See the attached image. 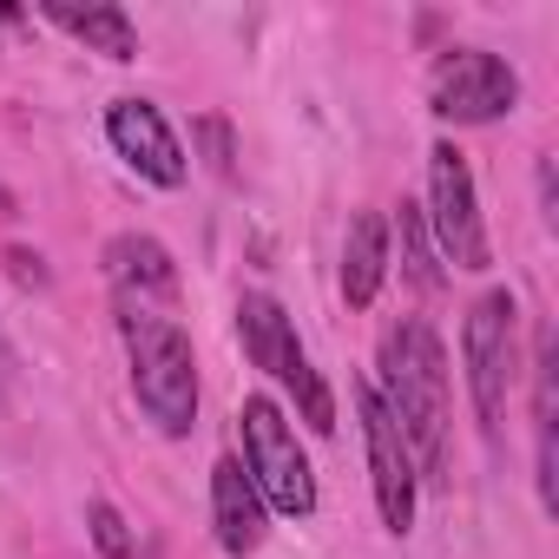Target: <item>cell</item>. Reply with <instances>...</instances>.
I'll list each match as a JSON object with an SVG mask.
<instances>
[{"mask_svg": "<svg viewBox=\"0 0 559 559\" xmlns=\"http://www.w3.org/2000/svg\"><path fill=\"white\" fill-rule=\"evenodd\" d=\"M8 217H21V204H14V191H8V185H0V224H8Z\"/></svg>", "mask_w": 559, "mask_h": 559, "instance_id": "obj_19", "label": "cell"}, {"mask_svg": "<svg viewBox=\"0 0 559 559\" xmlns=\"http://www.w3.org/2000/svg\"><path fill=\"white\" fill-rule=\"evenodd\" d=\"M237 343H243V356H250L270 382H284V389L297 395V408H304V421H310L317 435L336 428V395H330V382L310 369V356H304L297 323L284 317V304L263 297V290H243V297H237Z\"/></svg>", "mask_w": 559, "mask_h": 559, "instance_id": "obj_4", "label": "cell"}, {"mask_svg": "<svg viewBox=\"0 0 559 559\" xmlns=\"http://www.w3.org/2000/svg\"><path fill=\"white\" fill-rule=\"evenodd\" d=\"M47 21L67 27L73 40H86L93 53H106L112 67H132L139 60V27L126 21V8H112V0H99V8H67V0H53Z\"/></svg>", "mask_w": 559, "mask_h": 559, "instance_id": "obj_13", "label": "cell"}, {"mask_svg": "<svg viewBox=\"0 0 559 559\" xmlns=\"http://www.w3.org/2000/svg\"><path fill=\"white\" fill-rule=\"evenodd\" d=\"M106 139H112V152H119L139 178H152L158 191H178V185L191 178V158H185L178 132L165 126V112H158L152 99H112V106H106Z\"/></svg>", "mask_w": 559, "mask_h": 559, "instance_id": "obj_9", "label": "cell"}, {"mask_svg": "<svg viewBox=\"0 0 559 559\" xmlns=\"http://www.w3.org/2000/svg\"><path fill=\"white\" fill-rule=\"evenodd\" d=\"M513 330H520V304H513V290H487V297H474V310H467V323H461L467 395H474V415H480L487 435H500V421H507V395H513V376H520Z\"/></svg>", "mask_w": 559, "mask_h": 559, "instance_id": "obj_5", "label": "cell"}, {"mask_svg": "<svg viewBox=\"0 0 559 559\" xmlns=\"http://www.w3.org/2000/svg\"><path fill=\"white\" fill-rule=\"evenodd\" d=\"M14 382H21V356H14L8 330H0V395H14Z\"/></svg>", "mask_w": 559, "mask_h": 559, "instance_id": "obj_18", "label": "cell"}, {"mask_svg": "<svg viewBox=\"0 0 559 559\" xmlns=\"http://www.w3.org/2000/svg\"><path fill=\"white\" fill-rule=\"evenodd\" d=\"M0 263H8V276H14L21 290H47V284H53V276H47V257L27 250V243H8V250H0Z\"/></svg>", "mask_w": 559, "mask_h": 559, "instance_id": "obj_17", "label": "cell"}, {"mask_svg": "<svg viewBox=\"0 0 559 559\" xmlns=\"http://www.w3.org/2000/svg\"><path fill=\"white\" fill-rule=\"evenodd\" d=\"M382 276H389V217L362 211L349 224V243H343V304L369 310L382 297Z\"/></svg>", "mask_w": 559, "mask_h": 559, "instance_id": "obj_12", "label": "cell"}, {"mask_svg": "<svg viewBox=\"0 0 559 559\" xmlns=\"http://www.w3.org/2000/svg\"><path fill=\"white\" fill-rule=\"evenodd\" d=\"M421 217H428V237H435L441 263H454V270H487L493 263L487 224H480V198H474V171H467V158L448 139L428 152V211Z\"/></svg>", "mask_w": 559, "mask_h": 559, "instance_id": "obj_6", "label": "cell"}, {"mask_svg": "<svg viewBox=\"0 0 559 559\" xmlns=\"http://www.w3.org/2000/svg\"><path fill=\"white\" fill-rule=\"evenodd\" d=\"M376 402L389 408L395 435L408 441L415 474L441 487L448 480V356H441V336L421 317H402L382 336V389H376Z\"/></svg>", "mask_w": 559, "mask_h": 559, "instance_id": "obj_1", "label": "cell"}, {"mask_svg": "<svg viewBox=\"0 0 559 559\" xmlns=\"http://www.w3.org/2000/svg\"><path fill=\"white\" fill-rule=\"evenodd\" d=\"M237 428H243V474L263 493V507L284 513V520H310L317 513V474H310V454L297 441V421L270 395H250L237 408Z\"/></svg>", "mask_w": 559, "mask_h": 559, "instance_id": "obj_3", "label": "cell"}, {"mask_svg": "<svg viewBox=\"0 0 559 559\" xmlns=\"http://www.w3.org/2000/svg\"><path fill=\"white\" fill-rule=\"evenodd\" d=\"M395 230H402V270H408V284H415V290H441V263H435V237H428L421 204H408V198H402Z\"/></svg>", "mask_w": 559, "mask_h": 559, "instance_id": "obj_14", "label": "cell"}, {"mask_svg": "<svg viewBox=\"0 0 559 559\" xmlns=\"http://www.w3.org/2000/svg\"><path fill=\"white\" fill-rule=\"evenodd\" d=\"M119 336H126V362H132V395L145 408V421L171 441L191 435L198 421V356H191V336L145 310V304H119Z\"/></svg>", "mask_w": 559, "mask_h": 559, "instance_id": "obj_2", "label": "cell"}, {"mask_svg": "<svg viewBox=\"0 0 559 559\" xmlns=\"http://www.w3.org/2000/svg\"><path fill=\"white\" fill-rule=\"evenodd\" d=\"M106 276H112V290H119V304H165V297H178V263H171V250L158 243V237H145V230H119L112 243H106Z\"/></svg>", "mask_w": 559, "mask_h": 559, "instance_id": "obj_11", "label": "cell"}, {"mask_svg": "<svg viewBox=\"0 0 559 559\" xmlns=\"http://www.w3.org/2000/svg\"><path fill=\"white\" fill-rule=\"evenodd\" d=\"M428 99L448 126H493L520 106V73L487 53V47H448L435 60V80H428Z\"/></svg>", "mask_w": 559, "mask_h": 559, "instance_id": "obj_7", "label": "cell"}, {"mask_svg": "<svg viewBox=\"0 0 559 559\" xmlns=\"http://www.w3.org/2000/svg\"><path fill=\"white\" fill-rule=\"evenodd\" d=\"M211 520H217V546H224L230 559H250V552L263 546V533H270V507H263V493L250 487V474H243L237 454H224V461L211 467Z\"/></svg>", "mask_w": 559, "mask_h": 559, "instance_id": "obj_10", "label": "cell"}, {"mask_svg": "<svg viewBox=\"0 0 559 559\" xmlns=\"http://www.w3.org/2000/svg\"><path fill=\"white\" fill-rule=\"evenodd\" d=\"M356 408H362V441H369V487H376V513H382V526L402 539V533L415 526V493H421L415 454H408V441L395 435V421H389V408L376 402V389H369V382L356 389Z\"/></svg>", "mask_w": 559, "mask_h": 559, "instance_id": "obj_8", "label": "cell"}, {"mask_svg": "<svg viewBox=\"0 0 559 559\" xmlns=\"http://www.w3.org/2000/svg\"><path fill=\"white\" fill-rule=\"evenodd\" d=\"M191 132H198V145H204L211 171H217V178H237V145H230V126H224L217 112H204V119H198Z\"/></svg>", "mask_w": 559, "mask_h": 559, "instance_id": "obj_16", "label": "cell"}, {"mask_svg": "<svg viewBox=\"0 0 559 559\" xmlns=\"http://www.w3.org/2000/svg\"><path fill=\"white\" fill-rule=\"evenodd\" d=\"M86 526H93V546H99L106 559H132V526H126V513H119L112 500H93V507H86Z\"/></svg>", "mask_w": 559, "mask_h": 559, "instance_id": "obj_15", "label": "cell"}]
</instances>
